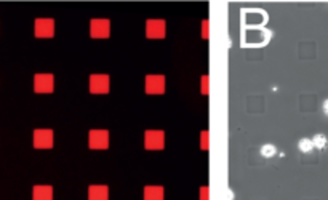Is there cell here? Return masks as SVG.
<instances>
[{
	"label": "cell",
	"mask_w": 328,
	"mask_h": 200,
	"mask_svg": "<svg viewBox=\"0 0 328 200\" xmlns=\"http://www.w3.org/2000/svg\"><path fill=\"white\" fill-rule=\"evenodd\" d=\"M91 35L93 37H108L109 35V21L108 20H93L91 21Z\"/></svg>",
	"instance_id": "cell-9"
},
{
	"label": "cell",
	"mask_w": 328,
	"mask_h": 200,
	"mask_svg": "<svg viewBox=\"0 0 328 200\" xmlns=\"http://www.w3.org/2000/svg\"><path fill=\"white\" fill-rule=\"evenodd\" d=\"M34 88L37 93H52L53 91V75L52 74H37L34 79Z\"/></svg>",
	"instance_id": "cell-1"
},
{
	"label": "cell",
	"mask_w": 328,
	"mask_h": 200,
	"mask_svg": "<svg viewBox=\"0 0 328 200\" xmlns=\"http://www.w3.org/2000/svg\"><path fill=\"white\" fill-rule=\"evenodd\" d=\"M108 131L104 130H93L90 133V146L93 149H104L108 147Z\"/></svg>",
	"instance_id": "cell-5"
},
{
	"label": "cell",
	"mask_w": 328,
	"mask_h": 200,
	"mask_svg": "<svg viewBox=\"0 0 328 200\" xmlns=\"http://www.w3.org/2000/svg\"><path fill=\"white\" fill-rule=\"evenodd\" d=\"M90 88L93 93H106L109 88V79L108 75H91Z\"/></svg>",
	"instance_id": "cell-7"
},
{
	"label": "cell",
	"mask_w": 328,
	"mask_h": 200,
	"mask_svg": "<svg viewBox=\"0 0 328 200\" xmlns=\"http://www.w3.org/2000/svg\"><path fill=\"white\" fill-rule=\"evenodd\" d=\"M88 198L90 200H108V187L106 186H91Z\"/></svg>",
	"instance_id": "cell-12"
},
{
	"label": "cell",
	"mask_w": 328,
	"mask_h": 200,
	"mask_svg": "<svg viewBox=\"0 0 328 200\" xmlns=\"http://www.w3.org/2000/svg\"><path fill=\"white\" fill-rule=\"evenodd\" d=\"M323 111H325V112L328 114V99H326V101L323 103Z\"/></svg>",
	"instance_id": "cell-16"
},
{
	"label": "cell",
	"mask_w": 328,
	"mask_h": 200,
	"mask_svg": "<svg viewBox=\"0 0 328 200\" xmlns=\"http://www.w3.org/2000/svg\"><path fill=\"white\" fill-rule=\"evenodd\" d=\"M55 32V21L53 20H37L35 21V35L37 37H52Z\"/></svg>",
	"instance_id": "cell-4"
},
{
	"label": "cell",
	"mask_w": 328,
	"mask_h": 200,
	"mask_svg": "<svg viewBox=\"0 0 328 200\" xmlns=\"http://www.w3.org/2000/svg\"><path fill=\"white\" fill-rule=\"evenodd\" d=\"M261 154H263L264 157H272V156L275 154V147H274L272 144H266V146L261 147Z\"/></svg>",
	"instance_id": "cell-15"
},
{
	"label": "cell",
	"mask_w": 328,
	"mask_h": 200,
	"mask_svg": "<svg viewBox=\"0 0 328 200\" xmlns=\"http://www.w3.org/2000/svg\"><path fill=\"white\" fill-rule=\"evenodd\" d=\"M34 200H53V189L50 186H35Z\"/></svg>",
	"instance_id": "cell-10"
},
{
	"label": "cell",
	"mask_w": 328,
	"mask_h": 200,
	"mask_svg": "<svg viewBox=\"0 0 328 200\" xmlns=\"http://www.w3.org/2000/svg\"><path fill=\"white\" fill-rule=\"evenodd\" d=\"M146 90L152 94H160L165 90V79L162 75H149L146 79Z\"/></svg>",
	"instance_id": "cell-3"
},
{
	"label": "cell",
	"mask_w": 328,
	"mask_h": 200,
	"mask_svg": "<svg viewBox=\"0 0 328 200\" xmlns=\"http://www.w3.org/2000/svg\"><path fill=\"white\" fill-rule=\"evenodd\" d=\"M144 200H163V189L159 186H148L144 189Z\"/></svg>",
	"instance_id": "cell-11"
},
{
	"label": "cell",
	"mask_w": 328,
	"mask_h": 200,
	"mask_svg": "<svg viewBox=\"0 0 328 200\" xmlns=\"http://www.w3.org/2000/svg\"><path fill=\"white\" fill-rule=\"evenodd\" d=\"M312 147H314V142H312L311 139H301V141H300V149H301L303 152H309Z\"/></svg>",
	"instance_id": "cell-14"
},
{
	"label": "cell",
	"mask_w": 328,
	"mask_h": 200,
	"mask_svg": "<svg viewBox=\"0 0 328 200\" xmlns=\"http://www.w3.org/2000/svg\"><path fill=\"white\" fill-rule=\"evenodd\" d=\"M144 141H146V147L148 149H162L163 147V141H165V136H163L162 131H148Z\"/></svg>",
	"instance_id": "cell-6"
},
{
	"label": "cell",
	"mask_w": 328,
	"mask_h": 200,
	"mask_svg": "<svg viewBox=\"0 0 328 200\" xmlns=\"http://www.w3.org/2000/svg\"><path fill=\"white\" fill-rule=\"evenodd\" d=\"M165 23L160 20H154V21H148V37H152V39H160V37L165 35Z\"/></svg>",
	"instance_id": "cell-8"
},
{
	"label": "cell",
	"mask_w": 328,
	"mask_h": 200,
	"mask_svg": "<svg viewBox=\"0 0 328 200\" xmlns=\"http://www.w3.org/2000/svg\"><path fill=\"white\" fill-rule=\"evenodd\" d=\"M34 146L38 149H46L53 146V131L52 130H35L34 131Z\"/></svg>",
	"instance_id": "cell-2"
},
{
	"label": "cell",
	"mask_w": 328,
	"mask_h": 200,
	"mask_svg": "<svg viewBox=\"0 0 328 200\" xmlns=\"http://www.w3.org/2000/svg\"><path fill=\"white\" fill-rule=\"evenodd\" d=\"M312 142H314V146H315V147L323 149V147L326 146V138H325L323 135H317V136L312 139Z\"/></svg>",
	"instance_id": "cell-13"
}]
</instances>
